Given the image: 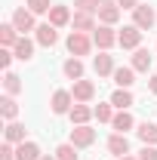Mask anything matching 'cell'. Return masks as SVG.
Returning <instances> with one entry per match:
<instances>
[{
    "instance_id": "obj_24",
    "label": "cell",
    "mask_w": 157,
    "mask_h": 160,
    "mask_svg": "<svg viewBox=\"0 0 157 160\" xmlns=\"http://www.w3.org/2000/svg\"><path fill=\"white\" fill-rule=\"evenodd\" d=\"M133 92H129V89H117V92H114V96H111V105H114V108H117V111H129V108H133Z\"/></svg>"
},
{
    "instance_id": "obj_5",
    "label": "cell",
    "mask_w": 157,
    "mask_h": 160,
    "mask_svg": "<svg viewBox=\"0 0 157 160\" xmlns=\"http://www.w3.org/2000/svg\"><path fill=\"white\" fill-rule=\"evenodd\" d=\"M117 43L123 49H139V43H142V28H136V25L120 28L117 31Z\"/></svg>"
},
{
    "instance_id": "obj_11",
    "label": "cell",
    "mask_w": 157,
    "mask_h": 160,
    "mask_svg": "<svg viewBox=\"0 0 157 160\" xmlns=\"http://www.w3.org/2000/svg\"><path fill=\"white\" fill-rule=\"evenodd\" d=\"M71 9L65 6V3H56L53 9H49V25H56V28H65V25H71Z\"/></svg>"
},
{
    "instance_id": "obj_14",
    "label": "cell",
    "mask_w": 157,
    "mask_h": 160,
    "mask_svg": "<svg viewBox=\"0 0 157 160\" xmlns=\"http://www.w3.org/2000/svg\"><path fill=\"white\" fill-rule=\"evenodd\" d=\"M34 43H37V40H31V37H25V34H22V37H19V43L13 46V52H16V59H22V62L34 59Z\"/></svg>"
},
{
    "instance_id": "obj_22",
    "label": "cell",
    "mask_w": 157,
    "mask_h": 160,
    "mask_svg": "<svg viewBox=\"0 0 157 160\" xmlns=\"http://www.w3.org/2000/svg\"><path fill=\"white\" fill-rule=\"evenodd\" d=\"M111 126H114V132H123V136H126V129H133V126H136V120H133L129 111H117L114 120H111Z\"/></svg>"
},
{
    "instance_id": "obj_19",
    "label": "cell",
    "mask_w": 157,
    "mask_h": 160,
    "mask_svg": "<svg viewBox=\"0 0 157 160\" xmlns=\"http://www.w3.org/2000/svg\"><path fill=\"white\" fill-rule=\"evenodd\" d=\"M108 151L114 154V157H123V154H129V142L123 132H114L111 139H108Z\"/></svg>"
},
{
    "instance_id": "obj_15",
    "label": "cell",
    "mask_w": 157,
    "mask_h": 160,
    "mask_svg": "<svg viewBox=\"0 0 157 160\" xmlns=\"http://www.w3.org/2000/svg\"><path fill=\"white\" fill-rule=\"evenodd\" d=\"M3 139L9 142V145H22V142H28V139H25V126L16 123V120H9L6 129H3Z\"/></svg>"
},
{
    "instance_id": "obj_35",
    "label": "cell",
    "mask_w": 157,
    "mask_h": 160,
    "mask_svg": "<svg viewBox=\"0 0 157 160\" xmlns=\"http://www.w3.org/2000/svg\"><path fill=\"white\" fill-rule=\"evenodd\" d=\"M139 3H142V0H117V6H120V9H136Z\"/></svg>"
},
{
    "instance_id": "obj_28",
    "label": "cell",
    "mask_w": 157,
    "mask_h": 160,
    "mask_svg": "<svg viewBox=\"0 0 157 160\" xmlns=\"http://www.w3.org/2000/svg\"><path fill=\"white\" fill-rule=\"evenodd\" d=\"M25 6H28L34 16H43V12H49L56 3H49V0H25Z\"/></svg>"
},
{
    "instance_id": "obj_36",
    "label": "cell",
    "mask_w": 157,
    "mask_h": 160,
    "mask_svg": "<svg viewBox=\"0 0 157 160\" xmlns=\"http://www.w3.org/2000/svg\"><path fill=\"white\" fill-rule=\"evenodd\" d=\"M148 89H151V92H154V96H157V74H154V77H151V80H148Z\"/></svg>"
},
{
    "instance_id": "obj_34",
    "label": "cell",
    "mask_w": 157,
    "mask_h": 160,
    "mask_svg": "<svg viewBox=\"0 0 157 160\" xmlns=\"http://www.w3.org/2000/svg\"><path fill=\"white\" fill-rule=\"evenodd\" d=\"M13 59H16V52H13V49H0V65H3V68H9Z\"/></svg>"
},
{
    "instance_id": "obj_8",
    "label": "cell",
    "mask_w": 157,
    "mask_h": 160,
    "mask_svg": "<svg viewBox=\"0 0 157 160\" xmlns=\"http://www.w3.org/2000/svg\"><path fill=\"white\" fill-rule=\"evenodd\" d=\"M34 40H37L40 46H56V40H59V28L49 25V22H43V25H37V31H34Z\"/></svg>"
},
{
    "instance_id": "obj_10",
    "label": "cell",
    "mask_w": 157,
    "mask_h": 160,
    "mask_svg": "<svg viewBox=\"0 0 157 160\" xmlns=\"http://www.w3.org/2000/svg\"><path fill=\"white\" fill-rule=\"evenodd\" d=\"M71 96H74V102H86L96 96V83L93 80H74V89H71Z\"/></svg>"
},
{
    "instance_id": "obj_20",
    "label": "cell",
    "mask_w": 157,
    "mask_h": 160,
    "mask_svg": "<svg viewBox=\"0 0 157 160\" xmlns=\"http://www.w3.org/2000/svg\"><path fill=\"white\" fill-rule=\"evenodd\" d=\"M62 71H65V77H68V80H83V62H80L77 56H71V59H65Z\"/></svg>"
},
{
    "instance_id": "obj_31",
    "label": "cell",
    "mask_w": 157,
    "mask_h": 160,
    "mask_svg": "<svg viewBox=\"0 0 157 160\" xmlns=\"http://www.w3.org/2000/svg\"><path fill=\"white\" fill-rule=\"evenodd\" d=\"M56 157L59 160H77V145H71V142H65L56 148Z\"/></svg>"
},
{
    "instance_id": "obj_37",
    "label": "cell",
    "mask_w": 157,
    "mask_h": 160,
    "mask_svg": "<svg viewBox=\"0 0 157 160\" xmlns=\"http://www.w3.org/2000/svg\"><path fill=\"white\" fill-rule=\"evenodd\" d=\"M117 160H139V157H129V154H123V157H117Z\"/></svg>"
},
{
    "instance_id": "obj_32",
    "label": "cell",
    "mask_w": 157,
    "mask_h": 160,
    "mask_svg": "<svg viewBox=\"0 0 157 160\" xmlns=\"http://www.w3.org/2000/svg\"><path fill=\"white\" fill-rule=\"evenodd\" d=\"M139 160H157V148L154 145H145V148L139 151Z\"/></svg>"
},
{
    "instance_id": "obj_13",
    "label": "cell",
    "mask_w": 157,
    "mask_h": 160,
    "mask_svg": "<svg viewBox=\"0 0 157 160\" xmlns=\"http://www.w3.org/2000/svg\"><path fill=\"white\" fill-rule=\"evenodd\" d=\"M68 117H71L74 126H83L89 117H96V111H93L89 105H83V102H74V108H71V114H68Z\"/></svg>"
},
{
    "instance_id": "obj_7",
    "label": "cell",
    "mask_w": 157,
    "mask_h": 160,
    "mask_svg": "<svg viewBox=\"0 0 157 160\" xmlns=\"http://www.w3.org/2000/svg\"><path fill=\"white\" fill-rule=\"evenodd\" d=\"M13 25H16V31H19V34L37 31V28H34V12H31V9H25V6H19V9L13 12Z\"/></svg>"
},
{
    "instance_id": "obj_6",
    "label": "cell",
    "mask_w": 157,
    "mask_h": 160,
    "mask_svg": "<svg viewBox=\"0 0 157 160\" xmlns=\"http://www.w3.org/2000/svg\"><path fill=\"white\" fill-rule=\"evenodd\" d=\"M96 142V129L89 126V123H83V126H74L71 129V145H77V148H89Z\"/></svg>"
},
{
    "instance_id": "obj_27",
    "label": "cell",
    "mask_w": 157,
    "mask_h": 160,
    "mask_svg": "<svg viewBox=\"0 0 157 160\" xmlns=\"http://www.w3.org/2000/svg\"><path fill=\"white\" fill-rule=\"evenodd\" d=\"M93 111H96V120H99V123H111V120H114V105H111V102L96 105Z\"/></svg>"
},
{
    "instance_id": "obj_29",
    "label": "cell",
    "mask_w": 157,
    "mask_h": 160,
    "mask_svg": "<svg viewBox=\"0 0 157 160\" xmlns=\"http://www.w3.org/2000/svg\"><path fill=\"white\" fill-rule=\"evenodd\" d=\"M3 86H6V96H16L22 92V80L13 74V71H6V77H3Z\"/></svg>"
},
{
    "instance_id": "obj_16",
    "label": "cell",
    "mask_w": 157,
    "mask_h": 160,
    "mask_svg": "<svg viewBox=\"0 0 157 160\" xmlns=\"http://www.w3.org/2000/svg\"><path fill=\"white\" fill-rule=\"evenodd\" d=\"M71 25H74V31H83V34H86V31H96V28H99L93 12H74Z\"/></svg>"
},
{
    "instance_id": "obj_2",
    "label": "cell",
    "mask_w": 157,
    "mask_h": 160,
    "mask_svg": "<svg viewBox=\"0 0 157 160\" xmlns=\"http://www.w3.org/2000/svg\"><path fill=\"white\" fill-rule=\"evenodd\" d=\"M93 43H96L102 52H108V49L117 43V31H114V25H99L96 31H93Z\"/></svg>"
},
{
    "instance_id": "obj_33",
    "label": "cell",
    "mask_w": 157,
    "mask_h": 160,
    "mask_svg": "<svg viewBox=\"0 0 157 160\" xmlns=\"http://www.w3.org/2000/svg\"><path fill=\"white\" fill-rule=\"evenodd\" d=\"M0 160H16V148H13L9 142H3V148H0Z\"/></svg>"
},
{
    "instance_id": "obj_3",
    "label": "cell",
    "mask_w": 157,
    "mask_h": 160,
    "mask_svg": "<svg viewBox=\"0 0 157 160\" xmlns=\"http://www.w3.org/2000/svg\"><path fill=\"white\" fill-rule=\"evenodd\" d=\"M154 22H157L154 6H145V3H139L136 9H133V25H136V28H142V31H151V28H154Z\"/></svg>"
},
{
    "instance_id": "obj_12",
    "label": "cell",
    "mask_w": 157,
    "mask_h": 160,
    "mask_svg": "<svg viewBox=\"0 0 157 160\" xmlns=\"http://www.w3.org/2000/svg\"><path fill=\"white\" fill-rule=\"evenodd\" d=\"M93 68H96L99 77H108V74L117 71V68H114V56H108V52H99L96 59H93Z\"/></svg>"
},
{
    "instance_id": "obj_30",
    "label": "cell",
    "mask_w": 157,
    "mask_h": 160,
    "mask_svg": "<svg viewBox=\"0 0 157 160\" xmlns=\"http://www.w3.org/2000/svg\"><path fill=\"white\" fill-rule=\"evenodd\" d=\"M74 12H93V16H99V6H102V0H74Z\"/></svg>"
},
{
    "instance_id": "obj_18",
    "label": "cell",
    "mask_w": 157,
    "mask_h": 160,
    "mask_svg": "<svg viewBox=\"0 0 157 160\" xmlns=\"http://www.w3.org/2000/svg\"><path fill=\"white\" fill-rule=\"evenodd\" d=\"M111 77H114V83H117V89H129V86L136 83V68H117Z\"/></svg>"
},
{
    "instance_id": "obj_21",
    "label": "cell",
    "mask_w": 157,
    "mask_h": 160,
    "mask_svg": "<svg viewBox=\"0 0 157 160\" xmlns=\"http://www.w3.org/2000/svg\"><path fill=\"white\" fill-rule=\"evenodd\" d=\"M43 154H40V148L34 145V142H22V145H16V160H40Z\"/></svg>"
},
{
    "instance_id": "obj_23",
    "label": "cell",
    "mask_w": 157,
    "mask_h": 160,
    "mask_svg": "<svg viewBox=\"0 0 157 160\" xmlns=\"http://www.w3.org/2000/svg\"><path fill=\"white\" fill-rule=\"evenodd\" d=\"M139 139L145 142V145H157V123H151V120H145V123H139Z\"/></svg>"
},
{
    "instance_id": "obj_1",
    "label": "cell",
    "mask_w": 157,
    "mask_h": 160,
    "mask_svg": "<svg viewBox=\"0 0 157 160\" xmlns=\"http://www.w3.org/2000/svg\"><path fill=\"white\" fill-rule=\"evenodd\" d=\"M65 43H68V52H71V56H77V59H80V56H89V52H93V46H96L93 37H89V34H83V31H71Z\"/></svg>"
},
{
    "instance_id": "obj_4",
    "label": "cell",
    "mask_w": 157,
    "mask_h": 160,
    "mask_svg": "<svg viewBox=\"0 0 157 160\" xmlns=\"http://www.w3.org/2000/svg\"><path fill=\"white\" fill-rule=\"evenodd\" d=\"M49 108H53V114H71V108H74V96H71V89H56Z\"/></svg>"
},
{
    "instance_id": "obj_38",
    "label": "cell",
    "mask_w": 157,
    "mask_h": 160,
    "mask_svg": "<svg viewBox=\"0 0 157 160\" xmlns=\"http://www.w3.org/2000/svg\"><path fill=\"white\" fill-rule=\"evenodd\" d=\"M40 160H59V157H49V154H43V157H40Z\"/></svg>"
},
{
    "instance_id": "obj_17",
    "label": "cell",
    "mask_w": 157,
    "mask_h": 160,
    "mask_svg": "<svg viewBox=\"0 0 157 160\" xmlns=\"http://www.w3.org/2000/svg\"><path fill=\"white\" fill-rule=\"evenodd\" d=\"M19 31H16V25L13 22H6V25H0V43H3V49H13L16 43H19Z\"/></svg>"
},
{
    "instance_id": "obj_25",
    "label": "cell",
    "mask_w": 157,
    "mask_h": 160,
    "mask_svg": "<svg viewBox=\"0 0 157 160\" xmlns=\"http://www.w3.org/2000/svg\"><path fill=\"white\" fill-rule=\"evenodd\" d=\"M151 62H154V56H151L148 49H136V52H133V65H129V68H136V71H148V68H151Z\"/></svg>"
},
{
    "instance_id": "obj_9",
    "label": "cell",
    "mask_w": 157,
    "mask_h": 160,
    "mask_svg": "<svg viewBox=\"0 0 157 160\" xmlns=\"http://www.w3.org/2000/svg\"><path fill=\"white\" fill-rule=\"evenodd\" d=\"M117 19H120L117 0H102V6H99V22H102V25H117Z\"/></svg>"
},
{
    "instance_id": "obj_26",
    "label": "cell",
    "mask_w": 157,
    "mask_h": 160,
    "mask_svg": "<svg viewBox=\"0 0 157 160\" xmlns=\"http://www.w3.org/2000/svg\"><path fill=\"white\" fill-rule=\"evenodd\" d=\"M0 114H3V120H16L19 105H16V99H13V96H3V99H0Z\"/></svg>"
}]
</instances>
